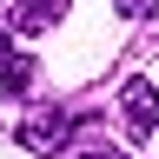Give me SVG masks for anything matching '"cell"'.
<instances>
[{"mask_svg":"<svg viewBox=\"0 0 159 159\" xmlns=\"http://www.w3.org/2000/svg\"><path fill=\"white\" fill-rule=\"evenodd\" d=\"M119 119H126L133 139L159 133V86L152 80H126V86H119Z\"/></svg>","mask_w":159,"mask_h":159,"instance_id":"cell-1","label":"cell"},{"mask_svg":"<svg viewBox=\"0 0 159 159\" xmlns=\"http://www.w3.org/2000/svg\"><path fill=\"white\" fill-rule=\"evenodd\" d=\"M0 53H13V40H7V27H0Z\"/></svg>","mask_w":159,"mask_h":159,"instance_id":"cell-7","label":"cell"},{"mask_svg":"<svg viewBox=\"0 0 159 159\" xmlns=\"http://www.w3.org/2000/svg\"><path fill=\"white\" fill-rule=\"evenodd\" d=\"M20 146L60 159V152L73 146V113H33V119H20Z\"/></svg>","mask_w":159,"mask_h":159,"instance_id":"cell-2","label":"cell"},{"mask_svg":"<svg viewBox=\"0 0 159 159\" xmlns=\"http://www.w3.org/2000/svg\"><path fill=\"white\" fill-rule=\"evenodd\" d=\"M73 0H7V33H47Z\"/></svg>","mask_w":159,"mask_h":159,"instance_id":"cell-3","label":"cell"},{"mask_svg":"<svg viewBox=\"0 0 159 159\" xmlns=\"http://www.w3.org/2000/svg\"><path fill=\"white\" fill-rule=\"evenodd\" d=\"M60 159H126V152H113V146H66Z\"/></svg>","mask_w":159,"mask_h":159,"instance_id":"cell-5","label":"cell"},{"mask_svg":"<svg viewBox=\"0 0 159 159\" xmlns=\"http://www.w3.org/2000/svg\"><path fill=\"white\" fill-rule=\"evenodd\" d=\"M113 7L126 13V20H146V13H152V0H113Z\"/></svg>","mask_w":159,"mask_h":159,"instance_id":"cell-6","label":"cell"},{"mask_svg":"<svg viewBox=\"0 0 159 159\" xmlns=\"http://www.w3.org/2000/svg\"><path fill=\"white\" fill-rule=\"evenodd\" d=\"M40 80V60L33 53H0V99H27Z\"/></svg>","mask_w":159,"mask_h":159,"instance_id":"cell-4","label":"cell"}]
</instances>
